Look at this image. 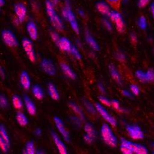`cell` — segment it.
Segmentation results:
<instances>
[{
    "instance_id": "obj_1",
    "label": "cell",
    "mask_w": 154,
    "mask_h": 154,
    "mask_svg": "<svg viewBox=\"0 0 154 154\" xmlns=\"http://www.w3.org/2000/svg\"><path fill=\"white\" fill-rule=\"evenodd\" d=\"M46 10L53 26L59 31H62L63 29V25L59 16L57 14L54 9V6L51 0H47L45 3Z\"/></svg>"
},
{
    "instance_id": "obj_2",
    "label": "cell",
    "mask_w": 154,
    "mask_h": 154,
    "mask_svg": "<svg viewBox=\"0 0 154 154\" xmlns=\"http://www.w3.org/2000/svg\"><path fill=\"white\" fill-rule=\"evenodd\" d=\"M62 14L64 19H66L69 22L70 26L73 29V30L76 34H79L80 33L79 25L78 22H77V20L76 19L74 13L71 10L70 2L69 0H65V6H64L63 8L62 9Z\"/></svg>"
},
{
    "instance_id": "obj_3",
    "label": "cell",
    "mask_w": 154,
    "mask_h": 154,
    "mask_svg": "<svg viewBox=\"0 0 154 154\" xmlns=\"http://www.w3.org/2000/svg\"><path fill=\"white\" fill-rule=\"evenodd\" d=\"M100 131L102 139L107 145L113 147L117 146V139L107 124L105 123L102 125Z\"/></svg>"
},
{
    "instance_id": "obj_4",
    "label": "cell",
    "mask_w": 154,
    "mask_h": 154,
    "mask_svg": "<svg viewBox=\"0 0 154 154\" xmlns=\"http://www.w3.org/2000/svg\"><path fill=\"white\" fill-rule=\"evenodd\" d=\"M110 20L115 24L117 30L122 33L125 30V24L121 14L116 11H111L109 15Z\"/></svg>"
},
{
    "instance_id": "obj_5",
    "label": "cell",
    "mask_w": 154,
    "mask_h": 154,
    "mask_svg": "<svg viewBox=\"0 0 154 154\" xmlns=\"http://www.w3.org/2000/svg\"><path fill=\"white\" fill-rule=\"evenodd\" d=\"M2 38L5 43L9 47H16L18 42L14 33L10 30H5L2 32Z\"/></svg>"
},
{
    "instance_id": "obj_6",
    "label": "cell",
    "mask_w": 154,
    "mask_h": 154,
    "mask_svg": "<svg viewBox=\"0 0 154 154\" xmlns=\"http://www.w3.org/2000/svg\"><path fill=\"white\" fill-rule=\"evenodd\" d=\"M22 43L24 51L28 56L29 59L32 62H34L36 60V56L32 41L28 39V38H23L22 41Z\"/></svg>"
},
{
    "instance_id": "obj_7",
    "label": "cell",
    "mask_w": 154,
    "mask_h": 154,
    "mask_svg": "<svg viewBox=\"0 0 154 154\" xmlns=\"http://www.w3.org/2000/svg\"><path fill=\"white\" fill-rule=\"evenodd\" d=\"M96 109L101 116L103 117V119L109 123H110L112 126H115L117 125V120L108 113V112L105 109L103 106H101L99 103H97L96 104Z\"/></svg>"
},
{
    "instance_id": "obj_8",
    "label": "cell",
    "mask_w": 154,
    "mask_h": 154,
    "mask_svg": "<svg viewBox=\"0 0 154 154\" xmlns=\"http://www.w3.org/2000/svg\"><path fill=\"white\" fill-rule=\"evenodd\" d=\"M126 130L130 136L133 139H141L144 138V133L139 126L137 125H128Z\"/></svg>"
},
{
    "instance_id": "obj_9",
    "label": "cell",
    "mask_w": 154,
    "mask_h": 154,
    "mask_svg": "<svg viewBox=\"0 0 154 154\" xmlns=\"http://www.w3.org/2000/svg\"><path fill=\"white\" fill-rule=\"evenodd\" d=\"M41 67L43 70L49 75H55L56 73V67L54 63L49 60L44 59L41 62Z\"/></svg>"
},
{
    "instance_id": "obj_10",
    "label": "cell",
    "mask_w": 154,
    "mask_h": 154,
    "mask_svg": "<svg viewBox=\"0 0 154 154\" xmlns=\"http://www.w3.org/2000/svg\"><path fill=\"white\" fill-rule=\"evenodd\" d=\"M14 12L17 17L20 20V22L25 20L27 16V8L22 3H17L14 6Z\"/></svg>"
},
{
    "instance_id": "obj_11",
    "label": "cell",
    "mask_w": 154,
    "mask_h": 154,
    "mask_svg": "<svg viewBox=\"0 0 154 154\" xmlns=\"http://www.w3.org/2000/svg\"><path fill=\"white\" fill-rule=\"evenodd\" d=\"M54 121L56 124V126L58 130L59 131L60 133L62 135L64 139H65L66 141H67V142H69V140H70L69 133L66 130L65 126H64V125L63 123V122L57 117H55L54 118Z\"/></svg>"
},
{
    "instance_id": "obj_12",
    "label": "cell",
    "mask_w": 154,
    "mask_h": 154,
    "mask_svg": "<svg viewBox=\"0 0 154 154\" xmlns=\"http://www.w3.org/2000/svg\"><path fill=\"white\" fill-rule=\"evenodd\" d=\"M51 134H52L53 140L54 141V143H55L56 147H57L59 153L61 154L67 153V150L66 145L63 143V142L58 137L57 134H56L54 132H52Z\"/></svg>"
},
{
    "instance_id": "obj_13",
    "label": "cell",
    "mask_w": 154,
    "mask_h": 154,
    "mask_svg": "<svg viewBox=\"0 0 154 154\" xmlns=\"http://www.w3.org/2000/svg\"><path fill=\"white\" fill-rule=\"evenodd\" d=\"M57 45L60 49L63 51H70L72 48L70 42L66 37L60 38Z\"/></svg>"
},
{
    "instance_id": "obj_14",
    "label": "cell",
    "mask_w": 154,
    "mask_h": 154,
    "mask_svg": "<svg viewBox=\"0 0 154 154\" xmlns=\"http://www.w3.org/2000/svg\"><path fill=\"white\" fill-rule=\"evenodd\" d=\"M96 8H97V10L101 14L104 15V16H109V15L110 14L111 12L110 8L109 6V5L103 2L97 3L96 5Z\"/></svg>"
},
{
    "instance_id": "obj_15",
    "label": "cell",
    "mask_w": 154,
    "mask_h": 154,
    "mask_svg": "<svg viewBox=\"0 0 154 154\" xmlns=\"http://www.w3.org/2000/svg\"><path fill=\"white\" fill-rule=\"evenodd\" d=\"M27 30L30 37L33 40H36L38 38V30L35 23L33 22H29L27 25Z\"/></svg>"
},
{
    "instance_id": "obj_16",
    "label": "cell",
    "mask_w": 154,
    "mask_h": 154,
    "mask_svg": "<svg viewBox=\"0 0 154 154\" xmlns=\"http://www.w3.org/2000/svg\"><path fill=\"white\" fill-rule=\"evenodd\" d=\"M131 142L128 140L125 139H121V146L120 150L123 153L125 154H132L133 153V151L131 148Z\"/></svg>"
},
{
    "instance_id": "obj_17",
    "label": "cell",
    "mask_w": 154,
    "mask_h": 154,
    "mask_svg": "<svg viewBox=\"0 0 154 154\" xmlns=\"http://www.w3.org/2000/svg\"><path fill=\"white\" fill-rule=\"evenodd\" d=\"M24 102L29 113L32 115H34L36 113V109L33 101L28 96H25Z\"/></svg>"
},
{
    "instance_id": "obj_18",
    "label": "cell",
    "mask_w": 154,
    "mask_h": 154,
    "mask_svg": "<svg viewBox=\"0 0 154 154\" xmlns=\"http://www.w3.org/2000/svg\"><path fill=\"white\" fill-rule=\"evenodd\" d=\"M20 83L25 89H29L30 87V79L26 72H22L20 75Z\"/></svg>"
},
{
    "instance_id": "obj_19",
    "label": "cell",
    "mask_w": 154,
    "mask_h": 154,
    "mask_svg": "<svg viewBox=\"0 0 154 154\" xmlns=\"http://www.w3.org/2000/svg\"><path fill=\"white\" fill-rule=\"evenodd\" d=\"M60 67H61V69L62 70L63 72L64 73V74L66 75L68 77H69L70 79H73V80L76 79V74L71 69V68L68 65H67L66 63H63V62L61 63H60Z\"/></svg>"
},
{
    "instance_id": "obj_20",
    "label": "cell",
    "mask_w": 154,
    "mask_h": 154,
    "mask_svg": "<svg viewBox=\"0 0 154 154\" xmlns=\"http://www.w3.org/2000/svg\"><path fill=\"white\" fill-rule=\"evenodd\" d=\"M131 148L132 150L133 151V153H136L137 154H147V153H148L147 149L143 145L131 143Z\"/></svg>"
},
{
    "instance_id": "obj_21",
    "label": "cell",
    "mask_w": 154,
    "mask_h": 154,
    "mask_svg": "<svg viewBox=\"0 0 154 154\" xmlns=\"http://www.w3.org/2000/svg\"><path fill=\"white\" fill-rule=\"evenodd\" d=\"M86 41L88 43V45L90 46L95 51H99V46L97 43V42L94 40V38L89 34L88 32H86Z\"/></svg>"
},
{
    "instance_id": "obj_22",
    "label": "cell",
    "mask_w": 154,
    "mask_h": 154,
    "mask_svg": "<svg viewBox=\"0 0 154 154\" xmlns=\"http://www.w3.org/2000/svg\"><path fill=\"white\" fill-rule=\"evenodd\" d=\"M48 93L51 97L54 100H58L59 99V94L56 86L53 83L48 85Z\"/></svg>"
},
{
    "instance_id": "obj_23",
    "label": "cell",
    "mask_w": 154,
    "mask_h": 154,
    "mask_svg": "<svg viewBox=\"0 0 154 154\" xmlns=\"http://www.w3.org/2000/svg\"><path fill=\"white\" fill-rule=\"evenodd\" d=\"M109 70H110V72L112 76V78L119 84H121V76H120L119 72L116 69V68H115V66L113 65H110Z\"/></svg>"
},
{
    "instance_id": "obj_24",
    "label": "cell",
    "mask_w": 154,
    "mask_h": 154,
    "mask_svg": "<svg viewBox=\"0 0 154 154\" xmlns=\"http://www.w3.org/2000/svg\"><path fill=\"white\" fill-rule=\"evenodd\" d=\"M32 92L34 96L38 99H42L44 96V92L42 88L38 85H35L33 87Z\"/></svg>"
},
{
    "instance_id": "obj_25",
    "label": "cell",
    "mask_w": 154,
    "mask_h": 154,
    "mask_svg": "<svg viewBox=\"0 0 154 154\" xmlns=\"http://www.w3.org/2000/svg\"><path fill=\"white\" fill-rule=\"evenodd\" d=\"M16 120H17L18 123L22 126H26L28 123V119H27L26 116H25V115L23 113H22L20 112H18L17 113Z\"/></svg>"
},
{
    "instance_id": "obj_26",
    "label": "cell",
    "mask_w": 154,
    "mask_h": 154,
    "mask_svg": "<svg viewBox=\"0 0 154 154\" xmlns=\"http://www.w3.org/2000/svg\"><path fill=\"white\" fill-rule=\"evenodd\" d=\"M69 105L70 107L73 110V112L80 118V119L82 120L85 119V115L83 112L82 111V110L80 109V107L76 105L75 103H73V102H69Z\"/></svg>"
},
{
    "instance_id": "obj_27",
    "label": "cell",
    "mask_w": 154,
    "mask_h": 154,
    "mask_svg": "<svg viewBox=\"0 0 154 154\" xmlns=\"http://www.w3.org/2000/svg\"><path fill=\"white\" fill-rule=\"evenodd\" d=\"M12 103H13L14 107L16 109H20L22 107L23 102L22 99L19 96L14 95L13 97H12Z\"/></svg>"
},
{
    "instance_id": "obj_28",
    "label": "cell",
    "mask_w": 154,
    "mask_h": 154,
    "mask_svg": "<svg viewBox=\"0 0 154 154\" xmlns=\"http://www.w3.org/2000/svg\"><path fill=\"white\" fill-rule=\"evenodd\" d=\"M85 131L87 134L92 137L93 139L96 137V132L92 125L87 123L85 126Z\"/></svg>"
},
{
    "instance_id": "obj_29",
    "label": "cell",
    "mask_w": 154,
    "mask_h": 154,
    "mask_svg": "<svg viewBox=\"0 0 154 154\" xmlns=\"http://www.w3.org/2000/svg\"><path fill=\"white\" fill-rule=\"evenodd\" d=\"M135 75L139 81L144 83L147 82L146 72H144L141 70H137L135 73Z\"/></svg>"
},
{
    "instance_id": "obj_30",
    "label": "cell",
    "mask_w": 154,
    "mask_h": 154,
    "mask_svg": "<svg viewBox=\"0 0 154 154\" xmlns=\"http://www.w3.org/2000/svg\"><path fill=\"white\" fill-rule=\"evenodd\" d=\"M25 153L29 154H34L35 153V149L33 141H29L25 146Z\"/></svg>"
},
{
    "instance_id": "obj_31",
    "label": "cell",
    "mask_w": 154,
    "mask_h": 154,
    "mask_svg": "<svg viewBox=\"0 0 154 154\" xmlns=\"http://www.w3.org/2000/svg\"><path fill=\"white\" fill-rule=\"evenodd\" d=\"M138 25L140 29L142 30H145L147 28V20L145 17L144 16H141L139 18L138 20Z\"/></svg>"
},
{
    "instance_id": "obj_32",
    "label": "cell",
    "mask_w": 154,
    "mask_h": 154,
    "mask_svg": "<svg viewBox=\"0 0 154 154\" xmlns=\"http://www.w3.org/2000/svg\"><path fill=\"white\" fill-rule=\"evenodd\" d=\"M0 134H1V137L9 145V138L5 127L3 125H1V127H0Z\"/></svg>"
},
{
    "instance_id": "obj_33",
    "label": "cell",
    "mask_w": 154,
    "mask_h": 154,
    "mask_svg": "<svg viewBox=\"0 0 154 154\" xmlns=\"http://www.w3.org/2000/svg\"><path fill=\"white\" fill-rule=\"evenodd\" d=\"M70 52L71 53V54L77 59L79 60H80L82 59V55L80 54V52L79 51V50L76 49V48L74 46H72V48H71V49L70 51Z\"/></svg>"
},
{
    "instance_id": "obj_34",
    "label": "cell",
    "mask_w": 154,
    "mask_h": 154,
    "mask_svg": "<svg viewBox=\"0 0 154 154\" xmlns=\"http://www.w3.org/2000/svg\"><path fill=\"white\" fill-rule=\"evenodd\" d=\"M84 104H85V106L87 109V110L90 113H92V114H95L96 113V109L94 107V106L89 102L88 100H84Z\"/></svg>"
},
{
    "instance_id": "obj_35",
    "label": "cell",
    "mask_w": 154,
    "mask_h": 154,
    "mask_svg": "<svg viewBox=\"0 0 154 154\" xmlns=\"http://www.w3.org/2000/svg\"><path fill=\"white\" fill-rule=\"evenodd\" d=\"M111 106L115 109H116L117 110H118L119 112H124V109H123L122 108L120 107V103L119 102L118 100H112L111 101Z\"/></svg>"
},
{
    "instance_id": "obj_36",
    "label": "cell",
    "mask_w": 154,
    "mask_h": 154,
    "mask_svg": "<svg viewBox=\"0 0 154 154\" xmlns=\"http://www.w3.org/2000/svg\"><path fill=\"white\" fill-rule=\"evenodd\" d=\"M0 146H1V149L4 152H6L8 151L9 146V145L2 137H0Z\"/></svg>"
},
{
    "instance_id": "obj_37",
    "label": "cell",
    "mask_w": 154,
    "mask_h": 154,
    "mask_svg": "<svg viewBox=\"0 0 154 154\" xmlns=\"http://www.w3.org/2000/svg\"><path fill=\"white\" fill-rule=\"evenodd\" d=\"M147 82H154V70L153 69H149L146 72Z\"/></svg>"
},
{
    "instance_id": "obj_38",
    "label": "cell",
    "mask_w": 154,
    "mask_h": 154,
    "mask_svg": "<svg viewBox=\"0 0 154 154\" xmlns=\"http://www.w3.org/2000/svg\"><path fill=\"white\" fill-rule=\"evenodd\" d=\"M150 0H139L137 5L139 8H144L147 6Z\"/></svg>"
},
{
    "instance_id": "obj_39",
    "label": "cell",
    "mask_w": 154,
    "mask_h": 154,
    "mask_svg": "<svg viewBox=\"0 0 154 154\" xmlns=\"http://www.w3.org/2000/svg\"><path fill=\"white\" fill-rule=\"evenodd\" d=\"M50 35H51V38H52V40L57 44V42H59V40H60V38L59 37V35L56 32H54V31L51 32Z\"/></svg>"
},
{
    "instance_id": "obj_40",
    "label": "cell",
    "mask_w": 154,
    "mask_h": 154,
    "mask_svg": "<svg viewBox=\"0 0 154 154\" xmlns=\"http://www.w3.org/2000/svg\"><path fill=\"white\" fill-rule=\"evenodd\" d=\"M102 23L104 25V27L109 31H111L112 30V24L110 23V22L109 20H108L106 19H104L102 20Z\"/></svg>"
},
{
    "instance_id": "obj_41",
    "label": "cell",
    "mask_w": 154,
    "mask_h": 154,
    "mask_svg": "<svg viewBox=\"0 0 154 154\" xmlns=\"http://www.w3.org/2000/svg\"><path fill=\"white\" fill-rule=\"evenodd\" d=\"M99 99L100 102L103 104H104L107 106H111V102L109 99H107L106 97L100 96Z\"/></svg>"
},
{
    "instance_id": "obj_42",
    "label": "cell",
    "mask_w": 154,
    "mask_h": 154,
    "mask_svg": "<svg viewBox=\"0 0 154 154\" xmlns=\"http://www.w3.org/2000/svg\"><path fill=\"white\" fill-rule=\"evenodd\" d=\"M0 105L3 108H5L8 106V100L5 96H1L0 97Z\"/></svg>"
},
{
    "instance_id": "obj_43",
    "label": "cell",
    "mask_w": 154,
    "mask_h": 154,
    "mask_svg": "<svg viewBox=\"0 0 154 154\" xmlns=\"http://www.w3.org/2000/svg\"><path fill=\"white\" fill-rule=\"evenodd\" d=\"M130 89L131 91H132V93L134 94V95H139L140 93V90L139 87L136 85H131L130 86Z\"/></svg>"
},
{
    "instance_id": "obj_44",
    "label": "cell",
    "mask_w": 154,
    "mask_h": 154,
    "mask_svg": "<svg viewBox=\"0 0 154 154\" xmlns=\"http://www.w3.org/2000/svg\"><path fill=\"white\" fill-rule=\"evenodd\" d=\"M116 59L120 62H124L125 60V56L122 53H117L116 54Z\"/></svg>"
},
{
    "instance_id": "obj_45",
    "label": "cell",
    "mask_w": 154,
    "mask_h": 154,
    "mask_svg": "<svg viewBox=\"0 0 154 154\" xmlns=\"http://www.w3.org/2000/svg\"><path fill=\"white\" fill-rule=\"evenodd\" d=\"M84 139L87 143H91L93 140V138L92 137H91L90 136H89L88 134H86L84 135Z\"/></svg>"
},
{
    "instance_id": "obj_46",
    "label": "cell",
    "mask_w": 154,
    "mask_h": 154,
    "mask_svg": "<svg viewBox=\"0 0 154 154\" xmlns=\"http://www.w3.org/2000/svg\"><path fill=\"white\" fill-rule=\"evenodd\" d=\"M98 88H99V91H100L101 93H105L106 89H105V88H104V86H103V85H102V83H99V84H98Z\"/></svg>"
},
{
    "instance_id": "obj_47",
    "label": "cell",
    "mask_w": 154,
    "mask_h": 154,
    "mask_svg": "<svg viewBox=\"0 0 154 154\" xmlns=\"http://www.w3.org/2000/svg\"><path fill=\"white\" fill-rule=\"evenodd\" d=\"M122 94L125 96V97H131L132 96L130 92H129L127 90H123L122 91Z\"/></svg>"
},
{
    "instance_id": "obj_48",
    "label": "cell",
    "mask_w": 154,
    "mask_h": 154,
    "mask_svg": "<svg viewBox=\"0 0 154 154\" xmlns=\"http://www.w3.org/2000/svg\"><path fill=\"white\" fill-rule=\"evenodd\" d=\"M131 42L133 43V44H135L137 42V37L136 36L134 35V34H131Z\"/></svg>"
},
{
    "instance_id": "obj_49",
    "label": "cell",
    "mask_w": 154,
    "mask_h": 154,
    "mask_svg": "<svg viewBox=\"0 0 154 154\" xmlns=\"http://www.w3.org/2000/svg\"><path fill=\"white\" fill-rule=\"evenodd\" d=\"M150 10H151V12L152 14L154 20V2L152 3V4L150 5Z\"/></svg>"
},
{
    "instance_id": "obj_50",
    "label": "cell",
    "mask_w": 154,
    "mask_h": 154,
    "mask_svg": "<svg viewBox=\"0 0 154 154\" xmlns=\"http://www.w3.org/2000/svg\"><path fill=\"white\" fill-rule=\"evenodd\" d=\"M107 1L108 2H109L110 3L113 5V4H117V3H119L121 1V0H107Z\"/></svg>"
},
{
    "instance_id": "obj_51",
    "label": "cell",
    "mask_w": 154,
    "mask_h": 154,
    "mask_svg": "<svg viewBox=\"0 0 154 154\" xmlns=\"http://www.w3.org/2000/svg\"><path fill=\"white\" fill-rule=\"evenodd\" d=\"M35 133L36 136H40L42 134V130L40 129V128H37L35 131Z\"/></svg>"
},
{
    "instance_id": "obj_52",
    "label": "cell",
    "mask_w": 154,
    "mask_h": 154,
    "mask_svg": "<svg viewBox=\"0 0 154 154\" xmlns=\"http://www.w3.org/2000/svg\"><path fill=\"white\" fill-rule=\"evenodd\" d=\"M78 12H79V14L81 17H84V16H85V12H84L83 10L80 9V10H79Z\"/></svg>"
},
{
    "instance_id": "obj_53",
    "label": "cell",
    "mask_w": 154,
    "mask_h": 154,
    "mask_svg": "<svg viewBox=\"0 0 154 154\" xmlns=\"http://www.w3.org/2000/svg\"><path fill=\"white\" fill-rule=\"evenodd\" d=\"M51 1L52 2L53 5L54 6V7L59 3V0H51Z\"/></svg>"
},
{
    "instance_id": "obj_54",
    "label": "cell",
    "mask_w": 154,
    "mask_h": 154,
    "mask_svg": "<svg viewBox=\"0 0 154 154\" xmlns=\"http://www.w3.org/2000/svg\"><path fill=\"white\" fill-rule=\"evenodd\" d=\"M5 4V0H0V6H4Z\"/></svg>"
},
{
    "instance_id": "obj_55",
    "label": "cell",
    "mask_w": 154,
    "mask_h": 154,
    "mask_svg": "<svg viewBox=\"0 0 154 154\" xmlns=\"http://www.w3.org/2000/svg\"><path fill=\"white\" fill-rule=\"evenodd\" d=\"M1 74H2V76L3 77V78H4V77H5V73H4V71L2 69V67H1Z\"/></svg>"
},
{
    "instance_id": "obj_56",
    "label": "cell",
    "mask_w": 154,
    "mask_h": 154,
    "mask_svg": "<svg viewBox=\"0 0 154 154\" xmlns=\"http://www.w3.org/2000/svg\"><path fill=\"white\" fill-rule=\"evenodd\" d=\"M153 148H154V144H153Z\"/></svg>"
}]
</instances>
